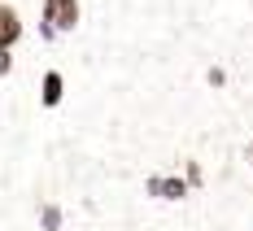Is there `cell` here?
<instances>
[{"label":"cell","mask_w":253,"mask_h":231,"mask_svg":"<svg viewBox=\"0 0 253 231\" xmlns=\"http://www.w3.org/2000/svg\"><path fill=\"white\" fill-rule=\"evenodd\" d=\"M48 31H75L79 26V0H40Z\"/></svg>","instance_id":"1"},{"label":"cell","mask_w":253,"mask_h":231,"mask_svg":"<svg viewBox=\"0 0 253 231\" xmlns=\"http://www.w3.org/2000/svg\"><path fill=\"white\" fill-rule=\"evenodd\" d=\"M18 39H22V18H18V9H13V4H0V48L9 52Z\"/></svg>","instance_id":"2"},{"label":"cell","mask_w":253,"mask_h":231,"mask_svg":"<svg viewBox=\"0 0 253 231\" xmlns=\"http://www.w3.org/2000/svg\"><path fill=\"white\" fill-rule=\"evenodd\" d=\"M144 192H149V196H162V201H179V196H188V183L170 179V175H153V179L144 183Z\"/></svg>","instance_id":"3"},{"label":"cell","mask_w":253,"mask_h":231,"mask_svg":"<svg viewBox=\"0 0 253 231\" xmlns=\"http://www.w3.org/2000/svg\"><path fill=\"white\" fill-rule=\"evenodd\" d=\"M61 96H66V78H61V70H48L44 83H40V101H44V109H57Z\"/></svg>","instance_id":"4"},{"label":"cell","mask_w":253,"mask_h":231,"mask_svg":"<svg viewBox=\"0 0 253 231\" xmlns=\"http://www.w3.org/2000/svg\"><path fill=\"white\" fill-rule=\"evenodd\" d=\"M9 70H13V57H9V52L0 48V75H9Z\"/></svg>","instance_id":"5"},{"label":"cell","mask_w":253,"mask_h":231,"mask_svg":"<svg viewBox=\"0 0 253 231\" xmlns=\"http://www.w3.org/2000/svg\"><path fill=\"white\" fill-rule=\"evenodd\" d=\"M249 161H253V135H249Z\"/></svg>","instance_id":"6"}]
</instances>
